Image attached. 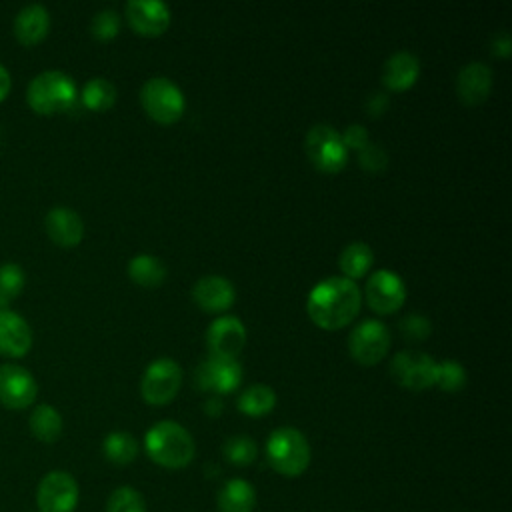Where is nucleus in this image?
I'll list each match as a JSON object with an SVG mask.
<instances>
[{
    "label": "nucleus",
    "instance_id": "nucleus-1",
    "mask_svg": "<svg viewBox=\"0 0 512 512\" xmlns=\"http://www.w3.org/2000/svg\"><path fill=\"white\" fill-rule=\"evenodd\" d=\"M360 288L346 276H328L316 282L306 298V310L314 324L322 328H340L360 310Z\"/></svg>",
    "mask_w": 512,
    "mask_h": 512
},
{
    "label": "nucleus",
    "instance_id": "nucleus-2",
    "mask_svg": "<svg viewBox=\"0 0 512 512\" xmlns=\"http://www.w3.org/2000/svg\"><path fill=\"white\" fill-rule=\"evenodd\" d=\"M144 448L164 468H184L192 462L196 446L192 434L174 420H160L146 430Z\"/></svg>",
    "mask_w": 512,
    "mask_h": 512
},
{
    "label": "nucleus",
    "instance_id": "nucleus-3",
    "mask_svg": "<svg viewBox=\"0 0 512 512\" xmlns=\"http://www.w3.org/2000/svg\"><path fill=\"white\" fill-rule=\"evenodd\" d=\"M26 100L38 114L66 112L78 102L76 82L62 70H44L30 80Z\"/></svg>",
    "mask_w": 512,
    "mask_h": 512
},
{
    "label": "nucleus",
    "instance_id": "nucleus-4",
    "mask_svg": "<svg viewBox=\"0 0 512 512\" xmlns=\"http://www.w3.org/2000/svg\"><path fill=\"white\" fill-rule=\"evenodd\" d=\"M266 458L282 476H300L310 464V444L294 426H280L266 440Z\"/></svg>",
    "mask_w": 512,
    "mask_h": 512
},
{
    "label": "nucleus",
    "instance_id": "nucleus-5",
    "mask_svg": "<svg viewBox=\"0 0 512 512\" xmlns=\"http://www.w3.org/2000/svg\"><path fill=\"white\" fill-rule=\"evenodd\" d=\"M304 150L312 164L324 172H336L348 160V148L342 142V134L328 122H316L308 128Z\"/></svg>",
    "mask_w": 512,
    "mask_h": 512
},
{
    "label": "nucleus",
    "instance_id": "nucleus-6",
    "mask_svg": "<svg viewBox=\"0 0 512 512\" xmlns=\"http://www.w3.org/2000/svg\"><path fill=\"white\" fill-rule=\"evenodd\" d=\"M144 110L158 122H174L182 116L186 100L180 86L168 76H152L140 86Z\"/></svg>",
    "mask_w": 512,
    "mask_h": 512
},
{
    "label": "nucleus",
    "instance_id": "nucleus-7",
    "mask_svg": "<svg viewBox=\"0 0 512 512\" xmlns=\"http://www.w3.org/2000/svg\"><path fill=\"white\" fill-rule=\"evenodd\" d=\"M390 348V330L378 318L356 322L348 334V350L360 364H376Z\"/></svg>",
    "mask_w": 512,
    "mask_h": 512
},
{
    "label": "nucleus",
    "instance_id": "nucleus-8",
    "mask_svg": "<svg viewBox=\"0 0 512 512\" xmlns=\"http://www.w3.org/2000/svg\"><path fill=\"white\" fill-rule=\"evenodd\" d=\"M182 382V368L174 358L162 356L152 360L140 380V392L150 404L170 402Z\"/></svg>",
    "mask_w": 512,
    "mask_h": 512
},
{
    "label": "nucleus",
    "instance_id": "nucleus-9",
    "mask_svg": "<svg viewBox=\"0 0 512 512\" xmlns=\"http://www.w3.org/2000/svg\"><path fill=\"white\" fill-rule=\"evenodd\" d=\"M78 496V482L64 470L44 474L36 488V504L40 512H74Z\"/></svg>",
    "mask_w": 512,
    "mask_h": 512
},
{
    "label": "nucleus",
    "instance_id": "nucleus-10",
    "mask_svg": "<svg viewBox=\"0 0 512 512\" xmlns=\"http://www.w3.org/2000/svg\"><path fill=\"white\" fill-rule=\"evenodd\" d=\"M390 372L398 384L422 390L436 382V360L422 350H400L390 362Z\"/></svg>",
    "mask_w": 512,
    "mask_h": 512
},
{
    "label": "nucleus",
    "instance_id": "nucleus-11",
    "mask_svg": "<svg viewBox=\"0 0 512 512\" xmlns=\"http://www.w3.org/2000/svg\"><path fill=\"white\" fill-rule=\"evenodd\" d=\"M364 294L370 308L382 314H390L402 306L406 298V286L394 270L378 268L368 276Z\"/></svg>",
    "mask_w": 512,
    "mask_h": 512
},
{
    "label": "nucleus",
    "instance_id": "nucleus-12",
    "mask_svg": "<svg viewBox=\"0 0 512 512\" xmlns=\"http://www.w3.org/2000/svg\"><path fill=\"white\" fill-rule=\"evenodd\" d=\"M38 394L34 376L18 364H0V404L8 410L28 408Z\"/></svg>",
    "mask_w": 512,
    "mask_h": 512
},
{
    "label": "nucleus",
    "instance_id": "nucleus-13",
    "mask_svg": "<svg viewBox=\"0 0 512 512\" xmlns=\"http://www.w3.org/2000/svg\"><path fill=\"white\" fill-rule=\"evenodd\" d=\"M242 380V366L236 358L208 354L196 368V382L202 390L232 392Z\"/></svg>",
    "mask_w": 512,
    "mask_h": 512
},
{
    "label": "nucleus",
    "instance_id": "nucleus-14",
    "mask_svg": "<svg viewBox=\"0 0 512 512\" xmlns=\"http://www.w3.org/2000/svg\"><path fill=\"white\" fill-rule=\"evenodd\" d=\"M244 342H246V328L242 320L232 314L214 318L206 328V344L210 348V354L236 358Z\"/></svg>",
    "mask_w": 512,
    "mask_h": 512
},
{
    "label": "nucleus",
    "instance_id": "nucleus-15",
    "mask_svg": "<svg viewBox=\"0 0 512 512\" xmlns=\"http://www.w3.org/2000/svg\"><path fill=\"white\" fill-rule=\"evenodd\" d=\"M126 18L140 34H160L170 22V8L164 0H128Z\"/></svg>",
    "mask_w": 512,
    "mask_h": 512
},
{
    "label": "nucleus",
    "instance_id": "nucleus-16",
    "mask_svg": "<svg viewBox=\"0 0 512 512\" xmlns=\"http://www.w3.org/2000/svg\"><path fill=\"white\" fill-rule=\"evenodd\" d=\"M192 298L200 308L210 312H220L234 302L236 288L228 278L220 274H204L194 282Z\"/></svg>",
    "mask_w": 512,
    "mask_h": 512
},
{
    "label": "nucleus",
    "instance_id": "nucleus-17",
    "mask_svg": "<svg viewBox=\"0 0 512 512\" xmlns=\"http://www.w3.org/2000/svg\"><path fill=\"white\" fill-rule=\"evenodd\" d=\"M492 88V68L486 62L472 60L458 70L456 92L464 104H480Z\"/></svg>",
    "mask_w": 512,
    "mask_h": 512
},
{
    "label": "nucleus",
    "instance_id": "nucleus-18",
    "mask_svg": "<svg viewBox=\"0 0 512 512\" xmlns=\"http://www.w3.org/2000/svg\"><path fill=\"white\" fill-rule=\"evenodd\" d=\"M32 346V330L28 322L14 310L0 312V354L22 358Z\"/></svg>",
    "mask_w": 512,
    "mask_h": 512
},
{
    "label": "nucleus",
    "instance_id": "nucleus-19",
    "mask_svg": "<svg viewBox=\"0 0 512 512\" xmlns=\"http://www.w3.org/2000/svg\"><path fill=\"white\" fill-rule=\"evenodd\" d=\"M46 232L58 246H76L84 236V222L80 214L68 206H54L44 218Z\"/></svg>",
    "mask_w": 512,
    "mask_h": 512
},
{
    "label": "nucleus",
    "instance_id": "nucleus-20",
    "mask_svg": "<svg viewBox=\"0 0 512 512\" xmlns=\"http://www.w3.org/2000/svg\"><path fill=\"white\" fill-rule=\"evenodd\" d=\"M50 30V14L46 6L34 2L20 8V12L14 18V36L24 46H34Z\"/></svg>",
    "mask_w": 512,
    "mask_h": 512
},
{
    "label": "nucleus",
    "instance_id": "nucleus-21",
    "mask_svg": "<svg viewBox=\"0 0 512 512\" xmlns=\"http://www.w3.org/2000/svg\"><path fill=\"white\" fill-rule=\"evenodd\" d=\"M420 72V60L410 50L392 52L382 64V82L392 90H404L414 84Z\"/></svg>",
    "mask_w": 512,
    "mask_h": 512
},
{
    "label": "nucleus",
    "instance_id": "nucleus-22",
    "mask_svg": "<svg viewBox=\"0 0 512 512\" xmlns=\"http://www.w3.org/2000/svg\"><path fill=\"white\" fill-rule=\"evenodd\" d=\"M256 492L244 478H230L218 492V512H254Z\"/></svg>",
    "mask_w": 512,
    "mask_h": 512
},
{
    "label": "nucleus",
    "instance_id": "nucleus-23",
    "mask_svg": "<svg viewBox=\"0 0 512 512\" xmlns=\"http://www.w3.org/2000/svg\"><path fill=\"white\" fill-rule=\"evenodd\" d=\"M28 426H30V432L36 440L50 444V442H56L60 438L64 422H62L60 412L54 406L38 404L30 414Z\"/></svg>",
    "mask_w": 512,
    "mask_h": 512
},
{
    "label": "nucleus",
    "instance_id": "nucleus-24",
    "mask_svg": "<svg viewBox=\"0 0 512 512\" xmlns=\"http://www.w3.org/2000/svg\"><path fill=\"white\" fill-rule=\"evenodd\" d=\"M128 274L142 286H156L166 278V266L160 258L148 252L134 254L128 262Z\"/></svg>",
    "mask_w": 512,
    "mask_h": 512
},
{
    "label": "nucleus",
    "instance_id": "nucleus-25",
    "mask_svg": "<svg viewBox=\"0 0 512 512\" xmlns=\"http://www.w3.org/2000/svg\"><path fill=\"white\" fill-rule=\"evenodd\" d=\"M238 408L248 416H262L276 404V392L262 382L246 386L238 396Z\"/></svg>",
    "mask_w": 512,
    "mask_h": 512
},
{
    "label": "nucleus",
    "instance_id": "nucleus-26",
    "mask_svg": "<svg viewBox=\"0 0 512 512\" xmlns=\"http://www.w3.org/2000/svg\"><path fill=\"white\" fill-rule=\"evenodd\" d=\"M372 260H374L372 248L362 240H354L344 246V250L340 252V258H338V264H340V270L344 272V276L352 280V278L362 276L370 268Z\"/></svg>",
    "mask_w": 512,
    "mask_h": 512
},
{
    "label": "nucleus",
    "instance_id": "nucleus-27",
    "mask_svg": "<svg viewBox=\"0 0 512 512\" xmlns=\"http://www.w3.org/2000/svg\"><path fill=\"white\" fill-rule=\"evenodd\" d=\"M102 450H104V456L112 464L124 466V464H130L136 458L138 442H136V438L130 432L114 430V432L106 434V438L102 442Z\"/></svg>",
    "mask_w": 512,
    "mask_h": 512
},
{
    "label": "nucleus",
    "instance_id": "nucleus-28",
    "mask_svg": "<svg viewBox=\"0 0 512 512\" xmlns=\"http://www.w3.org/2000/svg\"><path fill=\"white\" fill-rule=\"evenodd\" d=\"M78 98L90 110H106L116 100V88L108 78L94 76L82 86V92Z\"/></svg>",
    "mask_w": 512,
    "mask_h": 512
},
{
    "label": "nucleus",
    "instance_id": "nucleus-29",
    "mask_svg": "<svg viewBox=\"0 0 512 512\" xmlns=\"http://www.w3.org/2000/svg\"><path fill=\"white\" fill-rule=\"evenodd\" d=\"M26 284L24 268L16 262H4L0 266V312L10 310V302L22 292Z\"/></svg>",
    "mask_w": 512,
    "mask_h": 512
},
{
    "label": "nucleus",
    "instance_id": "nucleus-30",
    "mask_svg": "<svg viewBox=\"0 0 512 512\" xmlns=\"http://www.w3.org/2000/svg\"><path fill=\"white\" fill-rule=\"evenodd\" d=\"M222 452H224L228 462H232L236 466H248L256 460L258 448H256V442L250 436L234 434L224 442Z\"/></svg>",
    "mask_w": 512,
    "mask_h": 512
},
{
    "label": "nucleus",
    "instance_id": "nucleus-31",
    "mask_svg": "<svg viewBox=\"0 0 512 512\" xmlns=\"http://www.w3.org/2000/svg\"><path fill=\"white\" fill-rule=\"evenodd\" d=\"M104 512H146V504L138 490L132 486H120L108 496Z\"/></svg>",
    "mask_w": 512,
    "mask_h": 512
},
{
    "label": "nucleus",
    "instance_id": "nucleus-32",
    "mask_svg": "<svg viewBox=\"0 0 512 512\" xmlns=\"http://www.w3.org/2000/svg\"><path fill=\"white\" fill-rule=\"evenodd\" d=\"M446 392H456L466 384V370L458 360L446 358L436 362V382Z\"/></svg>",
    "mask_w": 512,
    "mask_h": 512
},
{
    "label": "nucleus",
    "instance_id": "nucleus-33",
    "mask_svg": "<svg viewBox=\"0 0 512 512\" xmlns=\"http://www.w3.org/2000/svg\"><path fill=\"white\" fill-rule=\"evenodd\" d=\"M120 30V16L112 8L98 10L90 20V32L100 40H110Z\"/></svg>",
    "mask_w": 512,
    "mask_h": 512
},
{
    "label": "nucleus",
    "instance_id": "nucleus-34",
    "mask_svg": "<svg viewBox=\"0 0 512 512\" xmlns=\"http://www.w3.org/2000/svg\"><path fill=\"white\" fill-rule=\"evenodd\" d=\"M386 158H388V156H386V150H384L380 144L372 142V140H368L362 148H358V160H360V164H362L364 168L372 170V172L384 168V166H386Z\"/></svg>",
    "mask_w": 512,
    "mask_h": 512
},
{
    "label": "nucleus",
    "instance_id": "nucleus-35",
    "mask_svg": "<svg viewBox=\"0 0 512 512\" xmlns=\"http://www.w3.org/2000/svg\"><path fill=\"white\" fill-rule=\"evenodd\" d=\"M400 330L408 336V338H424L428 336L430 332V322L424 314H406L402 320H400Z\"/></svg>",
    "mask_w": 512,
    "mask_h": 512
},
{
    "label": "nucleus",
    "instance_id": "nucleus-36",
    "mask_svg": "<svg viewBox=\"0 0 512 512\" xmlns=\"http://www.w3.org/2000/svg\"><path fill=\"white\" fill-rule=\"evenodd\" d=\"M368 140H370V136H368V132H366V128L362 124H350V126H346V130L342 134V142H344L346 148H356L358 150Z\"/></svg>",
    "mask_w": 512,
    "mask_h": 512
},
{
    "label": "nucleus",
    "instance_id": "nucleus-37",
    "mask_svg": "<svg viewBox=\"0 0 512 512\" xmlns=\"http://www.w3.org/2000/svg\"><path fill=\"white\" fill-rule=\"evenodd\" d=\"M492 52L494 54H500V56H508L510 52V34L506 30H498L494 36H492Z\"/></svg>",
    "mask_w": 512,
    "mask_h": 512
},
{
    "label": "nucleus",
    "instance_id": "nucleus-38",
    "mask_svg": "<svg viewBox=\"0 0 512 512\" xmlns=\"http://www.w3.org/2000/svg\"><path fill=\"white\" fill-rule=\"evenodd\" d=\"M386 104H388V98H386V94H382V92H374V94L368 98V108L374 110V114L382 112V110L386 108Z\"/></svg>",
    "mask_w": 512,
    "mask_h": 512
},
{
    "label": "nucleus",
    "instance_id": "nucleus-39",
    "mask_svg": "<svg viewBox=\"0 0 512 512\" xmlns=\"http://www.w3.org/2000/svg\"><path fill=\"white\" fill-rule=\"evenodd\" d=\"M10 86H12V80H10V72L4 68V64H0V102L8 96L10 92Z\"/></svg>",
    "mask_w": 512,
    "mask_h": 512
},
{
    "label": "nucleus",
    "instance_id": "nucleus-40",
    "mask_svg": "<svg viewBox=\"0 0 512 512\" xmlns=\"http://www.w3.org/2000/svg\"><path fill=\"white\" fill-rule=\"evenodd\" d=\"M204 408H206V412H210V414H218L220 408H222V404H220L218 398H210V400L204 404Z\"/></svg>",
    "mask_w": 512,
    "mask_h": 512
}]
</instances>
